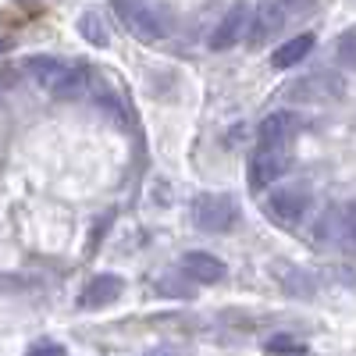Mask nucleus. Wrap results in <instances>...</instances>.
I'll use <instances>...</instances> for the list:
<instances>
[{
	"label": "nucleus",
	"mask_w": 356,
	"mask_h": 356,
	"mask_svg": "<svg viewBox=\"0 0 356 356\" xmlns=\"http://www.w3.org/2000/svg\"><path fill=\"white\" fill-rule=\"evenodd\" d=\"M25 72L29 79H33L40 89H47V93L54 97H82L89 93V68L82 61H61V57H29L25 61Z\"/></svg>",
	"instance_id": "nucleus-1"
},
{
	"label": "nucleus",
	"mask_w": 356,
	"mask_h": 356,
	"mask_svg": "<svg viewBox=\"0 0 356 356\" xmlns=\"http://www.w3.org/2000/svg\"><path fill=\"white\" fill-rule=\"evenodd\" d=\"M114 15L143 43H157L168 36V15L154 0H114Z\"/></svg>",
	"instance_id": "nucleus-2"
},
{
	"label": "nucleus",
	"mask_w": 356,
	"mask_h": 356,
	"mask_svg": "<svg viewBox=\"0 0 356 356\" xmlns=\"http://www.w3.org/2000/svg\"><path fill=\"white\" fill-rule=\"evenodd\" d=\"M193 221L203 232H228L235 221H239V203L228 193H203L193 203Z\"/></svg>",
	"instance_id": "nucleus-3"
},
{
	"label": "nucleus",
	"mask_w": 356,
	"mask_h": 356,
	"mask_svg": "<svg viewBox=\"0 0 356 356\" xmlns=\"http://www.w3.org/2000/svg\"><path fill=\"white\" fill-rule=\"evenodd\" d=\"M310 211V189L307 186H278L264 200V214L275 225H300Z\"/></svg>",
	"instance_id": "nucleus-4"
},
{
	"label": "nucleus",
	"mask_w": 356,
	"mask_h": 356,
	"mask_svg": "<svg viewBox=\"0 0 356 356\" xmlns=\"http://www.w3.org/2000/svg\"><path fill=\"white\" fill-rule=\"evenodd\" d=\"M246 29H250V4L246 0H235V4L221 15V22L214 25L211 33V50H232L246 40Z\"/></svg>",
	"instance_id": "nucleus-5"
},
{
	"label": "nucleus",
	"mask_w": 356,
	"mask_h": 356,
	"mask_svg": "<svg viewBox=\"0 0 356 356\" xmlns=\"http://www.w3.org/2000/svg\"><path fill=\"white\" fill-rule=\"evenodd\" d=\"M300 129H303V122L296 111H275L260 122V146H267V150H289V143L300 136Z\"/></svg>",
	"instance_id": "nucleus-6"
},
{
	"label": "nucleus",
	"mask_w": 356,
	"mask_h": 356,
	"mask_svg": "<svg viewBox=\"0 0 356 356\" xmlns=\"http://www.w3.org/2000/svg\"><path fill=\"white\" fill-rule=\"evenodd\" d=\"M289 168H292L289 150H267V146H260V150L253 154V161H250V186L253 189L275 186L278 178H285Z\"/></svg>",
	"instance_id": "nucleus-7"
},
{
	"label": "nucleus",
	"mask_w": 356,
	"mask_h": 356,
	"mask_svg": "<svg viewBox=\"0 0 356 356\" xmlns=\"http://www.w3.org/2000/svg\"><path fill=\"white\" fill-rule=\"evenodd\" d=\"M282 25H285V11L278 0H260L257 8H250V29H246L250 47H264L271 36H278Z\"/></svg>",
	"instance_id": "nucleus-8"
},
{
	"label": "nucleus",
	"mask_w": 356,
	"mask_h": 356,
	"mask_svg": "<svg viewBox=\"0 0 356 356\" xmlns=\"http://www.w3.org/2000/svg\"><path fill=\"white\" fill-rule=\"evenodd\" d=\"M353 232H356V225H353V207L349 203H339L332 211H324V218L317 225L321 239L332 243V246H342V250L353 246Z\"/></svg>",
	"instance_id": "nucleus-9"
},
{
	"label": "nucleus",
	"mask_w": 356,
	"mask_h": 356,
	"mask_svg": "<svg viewBox=\"0 0 356 356\" xmlns=\"http://www.w3.org/2000/svg\"><path fill=\"white\" fill-rule=\"evenodd\" d=\"M122 292H125V282L118 278V275H97V278L86 282L79 303L86 310H100V307H111V303L122 300Z\"/></svg>",
	"instance_id": "nucleus-10"
},
{
	"label": "nucleus",
	"mask_w": 356,
	"mask_h": 356,
	"mask_svg": "<svg viewBox=\"0 0 356 356\" xmlns=\"http://www.w3.org/2000/svg\"><path fill=\"white\" fill-rule=\"evenodd\" d=\"M182 271H186V278H193L200 285H214L225 278V260H218L214 253H203V250H189L182 257Z\"/></svg>",
	"instance_id": "nucleus-11"
},
{
	"label": "nucleus",
	"mask_w": 356,
	"mask_h": 356,
	"mask_svg": "<svg viewBox=\"0 0 356 356\" xmlns=\"http://www.w3.org/2000/svg\"><path fill=\"white\" fill-rule=\"evenodd\" d=\"M314 33H303V36H292L289 43H282L278 50H275V57H271V65L275 68H296V65H303L307 57H310V50H314Z\"/></svg>",
	"instance_id": "nucleus-12"
},
{
	"label": "nucleus",
	"mask_w": 356,
	"mask_h": 356,
	"mask_svg": "<svg viewBox=\"0 0 356 356\" xmlns=\"http://www.w3.org/2000/svg\"><path fill=\"white\" fill-rule=\"evenodd\" d=\"M79 33H82L86 43H93V47H107L111 43V29H107V22H104L100 11H86L79 18Z\"/></svg>",
	"instance_id": "nucleus-13"
},
{
	"label": "nucleus",
	"mask_w": 356,
	"mask_h": 356,
	"mask_svg": "<svg viewBox=\"0 0 356 356\" xmlns=\"http://www.w3.org/2000/svg\"><path fill=\"white\" fill-rule=\"evenodd\" d=\"M264 349L271 353V356H300V353H307V346H303V342H296V339H289V335H275V339H267V342H264Z\"/></svg>",
	"instance_id": "nucleus-14"
},
{
	"label": "nucleus",
	"mask_w": 356,
	"mask_h": 356,
	"mask_svg": "<svg viewBox=\"0 0 356 356\" xmlns=\"http://www.w3.org/2000/svg\"><path fill=\"white\" fill-rule=\"evenodd\" d=\"M25 356H65V346H57V342H36Z\"/></svg>",
	"instance_id": "nucleus-15"
},
{
	"label": "nucleus",
	"mask_w": 356,
	"mask_h": 356,
	"mask_svg": "<svg viewBox=\"0 0 356 356\" xmlns=\"http://www.w3.org/2000/svg\"><path fill=\"white\" fill-rule=\"evenodd\" d=\"M339 61L353 65V33H342V40H339Z\"/></svg>",
	"instance_id": "nucleus-16"
},
{
	"label": "nucleus",
	"mask_w": 356,
	"mask_h": 356,
	"mask_svg": "<svg viewBox=\"0 0 356 356\" xmlns=\"http://www.w3.org/2000/svg\"><path fill=\"white\" fill-rule=\"evenodd\" d=\"M143 356H178V353H175L171 346H157V349H146Z\"/></svg>",
	"instance_id": "nucleus-17"
},
{
	"label": "nucleus",
	"mask_w": 356,
	"mask_h": 356,
	"mask_svg": "<svg viewBox=\"0 0 356 356\" xmlns=\"http://www.w3.org/2000/svg\"><path fill=\"white\" fill-rule=\"evenodd\" d=\"M4 47H8V43H4V40H0V50H4Z\"/></svg>",
	"instance_id": "nucleus-18"
}]
</instances>
